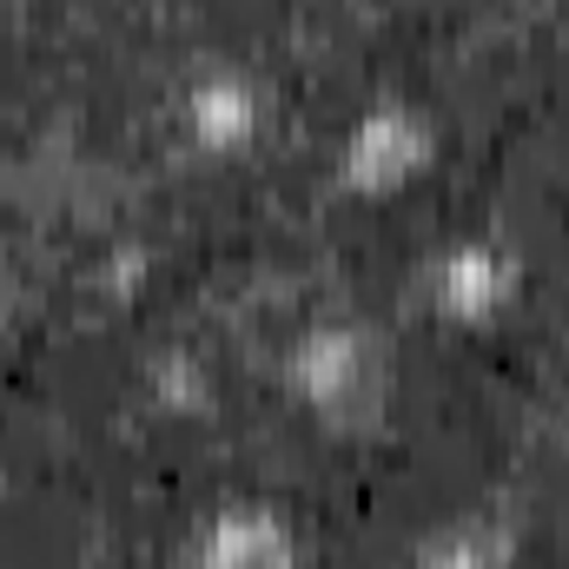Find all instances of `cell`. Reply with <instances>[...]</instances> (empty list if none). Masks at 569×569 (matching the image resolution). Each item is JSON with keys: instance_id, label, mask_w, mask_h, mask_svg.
I'll list each match as a JSON object with an SVG mask.
<instances>
[{"instance_id": "6da1fadb", "label": "cell", "mask_w": 569, "mask_h": 569, "mask_svg": "<svg viewBox=\"0 0 569 569\" xmlns=\"http://www.w3.org/2000/svg\"><path fill=\"white\" fill-rule=\"evenodd\" d=\"M298 378H305V398L325 405L331 418H365V411H378L391 365L371 331H318L298 358Z\"/></svg>"}, {"instance_id": "5b68a950", "label": "cell", "mask_w": 569, "mask_h": 569, "mask_svg": "<svg viewBox=\"0 0 569 569\" xmlns=\"http://www.w3.org/2000/svg\"><path fill=\"white\" fill-rule=\"evenodd\" d=\"M425 569H503V537L490 530H470V537H450L425 557Z\"/></svg>"}, {"instance_id": "277c9868", "label": "cell", "mask_w": 569, "mask_h": 569, "mask_svg": "<svg viewBox=\"0 0 569 569\" xmlns=\"http://www.w3.org/2000/svg\"><path fill=\"white\" fill-rule=\"evenodd\" d=\"M503 284H497V259H483V252H457L450 259V272H443V298L450 305H490Z\"/></svg>"}, {"instance_id": "3957f363", "label": "cell", "mask_w": 569, "mask_h": 569, "mask_svg": "<svg viewBox=\"0 0 569 569\" xmlns=\"http://www.w3.org/2000/svg\"><path fill=\"white\" fill-rule=\"evenodd\" d=\"M418 152H425V140H418L405 120H371V127H365V140L351 146V166H358L371 186H385V179H398Z\"/></svg>"}, {"instance_id": "8992f818", "label": "cell", "mask_w": 569, "mask_h": 569, "mask_svg": "<svg viewBox=\"0 0 569 569\" xmlns=\"http://www.w3.org/2000/svg\"><path fill=\"white\" fill-rule=\"evenodd\" d=\"M199 127H206L212 140L246 133V93H239V87H206V93H199Z\"/></svg>"}, {"instance_id": "7a4b0ae2", "label": "cell", "mask_w": 569, "mask_h": 569, "mask_svg": "<svg viewBox=\"0 0 569 569\" xmlns=\"http://www.w3.org/2000/svg\"><path fill=\"white\" fill-rule=\"evenodd\" d=\"M291 543L272 517H226L206 543V569H284Z\"/></svg>"}]
</instances>
